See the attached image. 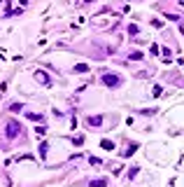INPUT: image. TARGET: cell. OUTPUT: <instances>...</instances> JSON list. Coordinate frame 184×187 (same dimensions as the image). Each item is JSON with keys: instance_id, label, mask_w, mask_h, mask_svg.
Masks as SVG:
<instances>
[{"instance_id": "obj_7", "label": "cell", "mask_w": 184, "mask_h": 187, "mask_svg": "<svg viewBox=\"0 0 184 187\" xmlns=\"http://www.w3.org/2000/svg\"><path fill=\"white\" fill-rule=\"evenodd\" d=\"M75 73H89V65H84V63L75 65Z\"/></svg>"}, {"instance_id": "obj_11", "label": "cell", "mask_w": 184, "mask_h": 187, "mask_svg": "<svg viewBox=\"0 0 184 187\" xmlns=\"http://www.w3.org/2000/svg\"><path fill=\"white\" fill-rule=\"evenodd\" d=\"M161 91H163L161 87H154V94H152V96H154V98H158V96H161Z\"/></svg>"}, {"instance_id": "obj_1", "label": "cell", "mask_w": 184, "mask_h": 187, "mask_svg": "<svg viewBox=\"0 0 184 187\" xmlns=\"http://www.w3.org/2000/svg\"><path fill=\"white\" fill-rule=\"evenodd\" d=\"M103 82L107 84V87H119V84H121V80H119L114 73H105V75H103Z\"/></svg>"}, {"instance_id": "obj_12", "label": "cell", "mask_w": 184, "mask_h": 187, "mask_svg": "<svg viewBox=\"0 0 184 187\" xmlns=\"http://www.w3.org/2000/svg\"><path fill=\"white\" fill-rule=\"evenodd\" d=\"M135 173H138V166H133L131 171H128V178H135Z\"/></svg>"}, {"instance_id": "obj_5", "label": "cell", "mask_w": 184, "mask_h": 187, "mask_svg": "<svg viewBox=\"0 0 184 187\" xmlns=\"http://www.w3.org/2000/svg\"><path fill=\"white\" fill-rule=\"evenodd\" d=\"M91 187H107V180H105V178H100V180H93V182H91Z\"/></svg>"}, {"instance_id": "obj_10", "label": "cell", "mask_w": 184, "mask_h": 187, "mask_svg": "<svg viewBox=\"0 0 184 187\" xmlns=\"http://www.w3.org/2000/svg\"><path fill=\"white\" fill-rule=\"evenodd\" d=\"M131 59H133V61H140V59H142V54H140V52H133V54H131Z\"/></svg>"}, {"instance_id": "obj_2", "label": "cell", "mask_w": 184, "mask_h": 187, "mask_svg": "<svg viewBox=\"0 0 184 187\" xmlns=\"http://www.w3.org/2000/svg\"><path fill=\"white\" fill-rule=\"evenodd\" d=\"M19 131H21V124L19 122H7V138H14V136H19Z\"/></svg>"}, {"instance_id": "obj_9", "label": "cell", "mask_w": 184, "mask_h": 187, "mask_svg": "<svg viewBox=\"0 0 184 187\" xmlns=\"http://www.w3.org/2000/svg\"><path fill=\"white\" fill-rule=\"evenodd\" d=\"M35 133H38V136H44V133H47V129H44V126H38V129H35Z\"/></svg>"}, {"instance_id": "obj_6", "label": "cell", "mask_w": 184, "mask_h": 187, "mask_svg": "<svg viewBox=\"0 0 184 187\" xmlns=\"http://www.w3.org/2000/svg\"><path fill=\"white\" fill-rule=\"evenodd\" d=\"M135 150H138V143H133V145H128V150L124 152V157H131V155H133Z\"/></svg>"}, {"instance_id": "obj_13", "label": "cell", "mask_w": 184, "mask_h": 187, "mask_svg": "<svg viewBox=\"0 0 184 187\" xmlns=\"http://www.w3.org/2000/svg\"><path fill=\"white\" fill-rule=\"evenodd\" d=\"M40 155H42V157L47 155V143H42V145H40Z\"/></svg>"}, {"instance_id": "obj_8", "label": "cell", "mask_w": 184, "mask_h": 187, "mask_svg": "<svg viewBox=\"0 0 184 187\" xmlns=\"http://www.w3.org/2000/svg\"><path fill=\"white\" fill-rule=\"evenodd\" d=\"M100 145H103V147H105V150H114V143H109V140H103V143H100Z\"/></svg>"}, {"instance_id": "obj_3", "label": "cell", "mask_w": 184, "mask_h": 187, "mask_svg": "<svg viewBox=\"0 0 184 187\" xmlns=\"http://www.w3.org/2000/svg\"><path fill=\"white\" fill-rule=\"evenodd\" d=\"M35 77H38L40 82H44V84H51V80L47 77V73H44V70H35Z\"/></svg>"}, {"instance_id": "obj_4", "label": "cell", "mask_w": 184, "mask_h": 187, "mask_svg": "<svg viewBox=\"0 0 184 187\" xmlns=\"http://www.w3.org/2000/svg\"><path fill=\"white\" fill-rule=\"evenodd\" d=\"M100 122H103V117H100V115H96V117H89V124H91V126H98Z\"/></svg>"}]
</instances>
